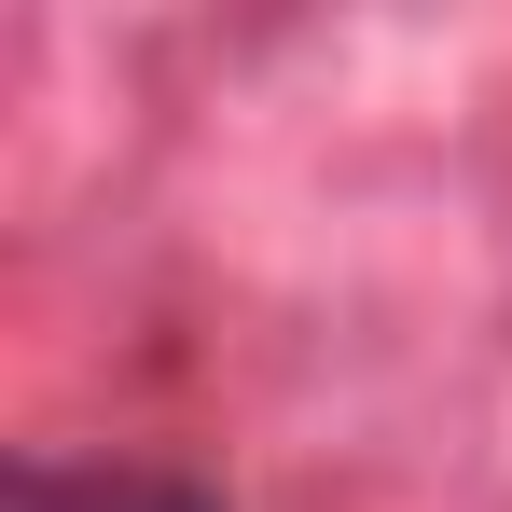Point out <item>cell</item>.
Here are the masks:
<instances>
[{"mask_svg":"<svg viewBox=\"0 0 512 512\" xmlns=\"http://www.w3.org/2000/svg\"><path fill=\"white\" fill-rule=\"evenodd\" d=\"M0 512H222L194 471H56V457H14Z\"/></svg>","mask_w":512,"mask_h":512,"instance_id":"6da1fadb","label":"cell"}]
</instances>
